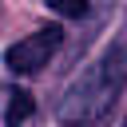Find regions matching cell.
Segmentation results:
<instances>
[{
	"instance_id": "6da1fadb",
	"label": "cell",
	"mask_w": 127,
	"mask_h": 127,
	"mask_svg": "<svg viewBox=\"0 0 127 127\" xmlns=\"http://www.w3.org/2000/svg\"><path fill=\"white\" fill-rule=\"evenodd\" d=\"M127 83V36H119L60 99V119L64 123H91L99 115H107V107L115 103V95Z\"/></svg>"
},
{
	"instance_id": "7a4b0ae2",
	"label": "cell",
	"mask_w": 127,
	"mask_h": 127,
	"mask_svg": "<svg viewBox=\"0 0 127 127\" xmlns=\"http://www.w3.org/2000/svg\"><path fill=\"white\" fill-rule=\"evenodd\" d=\"M60 44H64V28H56V24L36 28L32 36H24V40H16V44L8 48L4 64H8L16 75H36L40 67H48V60L60 52Z\"/></svg>"
},
{
	"instance_id": "3957f363",
	"label": "cell",
	"mask_w": 127,
	"mask_h": 127,
	"mask_svg": "<svg viewBox=\"0 0 127 127\" xmlns=\"http://www.w3.org/2000/svg\"><path fill=\"white\" fill-rule=\"evenodd\" d=\"M32 111H36V99H32L28 91H20V87H16V91L8 95V111H4V123H8V127H20V123H24Z\"/></svg>"
},
{
	"instance_id": "277c9868",
	"label": "cell",
	"mask_w": 127,
	"mask_h": 127,
	"mask_svg": "<svg viewBox=\"0 0 127 127\" xmlns=\"http://www.w3.org/2000/svg\"><path fill=\"white\" fill-rule=\"evenodd\" d=\"M48 8H52V12H60V16H67V20L87 16V0H48Z\"/></svg>"
}]
</instances>
